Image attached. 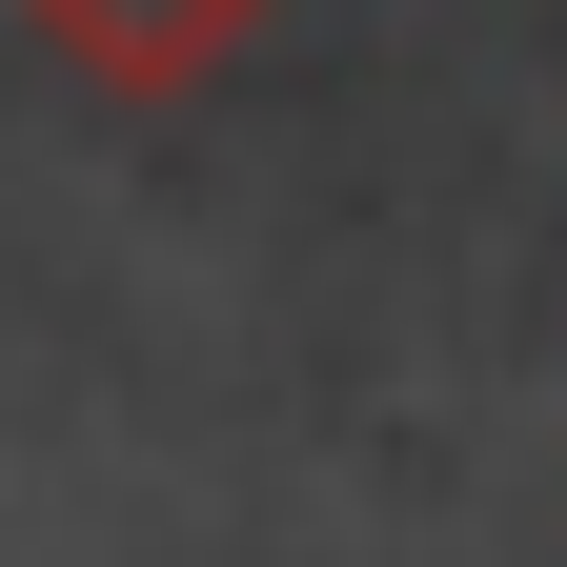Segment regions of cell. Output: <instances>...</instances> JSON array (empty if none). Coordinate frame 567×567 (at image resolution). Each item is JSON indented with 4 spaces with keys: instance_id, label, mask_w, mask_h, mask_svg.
I'll list each match as a JSON object with an SVG mask.
<instances>
[{
    "instance_id": "obj_1",
    "label": "cell",
    "mask_w": 567,
    "mask_h": 567,
    "mask_svg": "<svg viewBox=\"0 0 567 567\" xmlns=\"http://www.w3.org/2000/svg\"><path fill=\"white\" fill-rule=\"evenodd\" d=\"M21 21L82 61L102 102H183V82H224V61L284 21V0H21Z\"/></svg>"
}]
</instances>
